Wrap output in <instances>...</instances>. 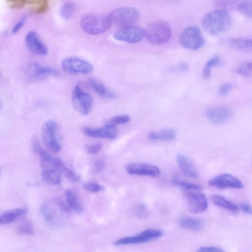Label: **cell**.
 <instances>
[{"label": "cell", "instance_id": "42", "mask_svg": "<svg viewBox=\"0 0 252 252\" xmlns=\"http://www.w3.org/2000/svg\"><path fill=\"white\" fill-rule=\"evenodd\" d=\"M136 213L141 218L147 217L148 211L146 206L144 204H139L136 208Z\"/></svg>", "mask_w": 252, "mask_h": 252}, {"label": "cell", "instance_id": "46", "mask_svg": "<svg viewBox=\"0 0 252 252\" xmlns=\"http://www.w3.org/2000/svg\"><path fill=\"white\" fill-rule=\"evenodd\" d=\"M180 68L183 70H187L189 68V66L187 63H182L180 65Z\"/></svg>", "mask_w": 252, "mask_h": 252}, {"label": "cell", "instance_id": "24", "mask_svg": "<svg viewBox=\"0 0 252 252\" xmlns=\"http://www.w3.org/2000/svg\"><path fill=\"white\" fill-rule=\"evenodd\" d=\"M65 195L68 207L77 213H81L83 210V206L75 193L68 189L65 191Z\"/></svg>", "mask_w": 252, "mask_h": 252}, {"label": "cell", "instance_id": "27", "mask_svg": "<svg viewBox=\"0 0 252 252\" xmlns=\"http://www.w3.org/2000/svg\"><path fill=\"white\" fill-rule=\"evenodd\" d=\"M179 224L183 228L195 231L201 229L203 226L200 220L188 217L182 218L179 220Z\"/></svg>", "mask_w": 252, "mask_h": 252}, {"label": "cell", "instance_id": "22", "mask_svg": "<svg viewBox=\"0 0 252 252\" xmlns=\"http://www.w3.org/2000/svg\"><path fill=\"white\" fill-rule=\"evenodd\" d=\"M89 83L94 91L100 97L110 99L116 97V94L111 90L108 89L104 84L94 78L89 79Z\"/></svg>", "mask_w": 252, "mask_h": 252}, {"label": "cell", "instance_id": "7", "mask_svg": "<svg viewBox=\"0 0 252 252\" xmlns=\"http://www.w3.org/2000/svg\"><path fill=\"white\" fill-rule=\"evenodd\" d=\"M112 23L125 27L132 25L140 16L139 11L132 7H120L113 10L109 14Z\"/></svg>", "mask_w": 252, "mask_h": 252}, {"label": "cell", "instance_id": "40", "mask_svg": "<svg viewBox=\"0 0 252 252\" xmlns=\"http://www.w3.org/2000/svg\"><path fill=\"white\" fill-rule=\"evenodd\" d=\"M232 89V85L229 83H225L221 85L218 89V94L221 96L227 95Z\"/></svg>", "mask_w": 252, "mask_h": 252}, {"label": "cell", "instance_id": "29", "mask_svg": "<svg viewBox=\"0 0 252 252\" xmlns=\"http://www.w3.org/2000/svg\"><path fill=\"white\" fill-rule=\"evenodd\" d=\"M222 63V61L219 56H214L211 58L204 65L203 71L202 76L203 78L208 79L211 76V71L212 67L214 66L221 65Z\"/></svg>", "mask_w": 252, "mask_h": 252}, {"label": "cell", "instance_id": "19", "mask_svg": "<svg viewBox=\"0 0 252 252\" xmlns=\"http://www.w3.org/2000/svg\"><path fill=\"white\" fill-rule=\"evenodd\" d=\"M232 111L226 106H217L207 110L206 116L208 119L215 124H221L229 119Z\"/></svg>", "mask_w": 252, "mask_h": 252}, {"label": "cell", "instance_id": "11", "mask_svg": "<svg viewBox=\"0 0 252 252\" xmlns=\"http://www.w3.org/2000/svg\"><path fill=\"white\" fill-rule=\"evenodd\" d=\"M145 35L144 29L140 26L131 25L116 31L113 37L119 41L133 43L140 41Z\"/></svg>", "mask_w": 252, "mask_h": 252}, {"label": "cell", "instance_id": "10", "mask_svg": "<svg viewBox=\"0 0 252 252\" xmlns=\"http://www.w3.org/2000/svg\"><path fill=\"white\" fill-rule=\"evenodd\" d=\"M61 66L64 71L73 74H87L93 70V66L90 63L76 57H69L63 59Z\"/></svg>", "mask_w": 252, "mask_h": 252}, {"label": "cell", "instance_id": "37", "mask_svg": "<svg viewBox=\"0 0 252 252\" xmlns=\"http://www.w3.org/2000/svg\"><path fill=\"white\" fill-rule=\"evenodd\" d=\"M130 120L129 116L126 115L116 116L111 118L108 121V124L116 126V125L125 124Z\"/></svg>", "mask_w": 252, "mask_h": 252}, {"label": "cell", "instance_id": "13", "mask_svg": "<svg viewBox=\"0 0 252 252\" xmlns=\"http://www.w3.org/2000/svg\"><path fill=\"white\" fill-rule=\"evenodd\" d=\"M208 184L219 189H241L244 187V184L240 179L228 173L214 177L209 181Z\"/></svg>", "mask_w": 252, "mask_h": 252}, {"label": "cell", "instance_id": "8", "mask_svg": "<svg viewBox=\"0 0 252 252\" xmlns=\"http://www.w3.org/2000/svg\"><path fill=\"white\" fill-rule=\"evenodd\" d=\"M179 42L184 48L195 50L202 47L205 40L199 28L191 26L182 31L179 37Z\"/></svg>", "mask_w": 252, "mask_h": 252}, {"label": "cell", "instance_id": "1", "mask_svg": "<svg viewBox=\"0 0 252 252\" xmlns=\"http://www.w3.org/2000/svg\"><path fill=\"white\" fill-rule=\"evenodd\" d=\"M35 148L40 155L41 176L43 181L51 185L60 184L62 181L63 162L38 145H35Z\"/></svg>", "mask_w": 252, "mask_h": 252}, {"label": "cell", "instance_id": "15", "mask_svg": "<svg viewBox=\"0 0 252 252\" xmlns=\"http://www.w3.org/2000/svg\"><path fill=\"white\" fill-rule=\"evenodd\" d=\"M127 172L131 175L147 176L157 178L160 174L159 169L154 165L143 163H133L126 166Z\"/></svg>", "mask_w": 252, "mask_h": 252}, {"label": "cell", "instance_id": "12", "mask_svg": "<svg viewBox=\"0 0 252 252\" xmlns=\"http://www.w3.org/2000/svg\"><path fill=\"white\" fill-rule=\"evenodd\" d=\"M162 235V232L159 230L148 229L137 235L120 239L115 242L114 245L122 246L143 243L158 238Z\"/></svg>", "mask_w": 252, "mask_h": 252}, {"label": "cell", "instance_id": "16", "mask_svg": "<svg viewBox=\"0 0 252 252\" xmlns=\"http://www.w3.org/2000/svg\"><path fill=\"white\" fill-rule=\"evenodd\" d=\"M84 133L88 137L94 138H106L109 139L115 138L118 134L116 126L108 124L99 128H84Z\"/></svg>", "mask_w": 252, "mask_h": 252}, {"label": "cell", "instance_id": "38", "mask_svg": "<svg viewBox=\"0 0 252 252\" xmlns=\"http://www.w3.org/2000/svg\"><path fill=\"white\" fill-rule=\"evenodd\" d=\"M7 3L8 6L12 9H18L24 7L28 4L26 0H8Z\"/></svg>", "mask_w": 252, "mask_h": 252}, {"label": "cell", "instance_id": "28", "mask_svg": "<svg viewBox=\"0 0 252 252\" xmlns=\"http://www.w3.org/2000/svg\"><path fill=\"white\" fill-rule=\"evenodd\" d=\"M31 12L35 14H43L46 12L49 6V1L47 0H28Z\"/></svg>", "mask_w": 252, "mask_h": 252}, {"label": "cell", "instance_id": "34", "mask_svg": "<svg viewBox=\"0 0 252 252\" xmlns=\"http://www.w3.org/2000/svg\"><path fill=\"white\" fill-rule=\"evenodd\" d=\"M237 72L245 77H251L252 76V63L246 62L243 63L238 68Z\"/></svg>", "mask_w": 252, "mask_h": 252}, {"label": "cell", "instance_id": "44", "mask_svg": "<svg viewBox=\"0 0 252 252\" xmlns=\"http://www.w3.org/2000/svg\"><path fill=\"white\" fill-rule=\"evenodd\" d=\"M26 21V18H23L19 20L13 27L12 30V33L14 34L17 33L21 28L23 26Z\"/></svg>", "mask_w": 252, "mask_h": 252}, {"label": "cell", "instance_id": "23", "mask_svg": "<svg viewBox=\"0 0 252 252\" xmlns=\"http://www.w3.org/2000/svg\"><path fill=\"white\" fill-rule=\"evenodd\" d=\"M27 210L24 208H16L8 210L0 215V225L11 223L25 215Z\"/></svg>", "mask_w": 252, "mask_h": 252}, {"label": "cell", "instance_id": "25", "mask_svg": "<svg viewBox=\"0 0 252 252\" xmlns=\"http://www.w3.org/2000/svg\"><path fill=\"white\" fill-rule=\"evenodd\" d=\"M211 200L217 206L225 209L231 213H237L239 211L237 206L221 195H213L211 196Z\"/></svg>", "mask_w": 252, "mask_h": 252}, {"label": "cell", "instance_id": "43", "mask_svg": "<svg viewBox=\"0 0 252 252\" xmlns=\"http://www.w3.org/2000/svg\"><path fill=\"white\" fill-rule=\"evenodd\" d=\"M197 252H224L221 248L216 247H202L200 248Z\"/></svg>", "mask_w": 252, "mask_h": 252}, {"label": "cell", "instance_id": "17", "mask_svg": "<svg viewBox=\"0 0 252 252\" xmlns=\"http://www.w3.org/2000/svg\"><path fill=\"white\" fill-rule=\"evenodd\" d=\"M28 73L30 78L34 80L42 79L49 76L58 77L60 75L59 71L56 69L43 66L36 63L29 65Z\"/></svg>", "mask_w": 252, "mask_h": 252}, {"label": "cell", "instance_id": "41", "mask_svg": "<svg viewBox=\"0 0 252 252\" xmlns=\"http://www.w3.org/2000/svg\"><path fill=\"white\" fill-rule=\"evenodd\" d=\"M105 161L101 159L95 160L93 166V170L95 173L101 171L105 167Z\"/></svg>", "mask_w": 252, "mask_h": 252}, {"label": "cell", "instance_id": "36", "mask_svg": "<svg viewBox=\"0 0 252 252\" xmlns=\"http://www.w3.org/2000/svg\"><path fill=\"white\" fill-rule=\"evenodd\" d=\"M83 187L85 190L92 193L98 192L105 189L103 186L95 182L86 183Z\"/></svg>", "mask_w": 252, "mask_h": 252}, {"label": "cell", "instance_id": "48", "mask_svg": "<svg viewBox=\"0 0 252 252\" xmlns=\"http://www.w3.org/2000/svg\"><path fill=\"white\" fill-rule=\"evenodd\" d=\"M0 76H1V74H0Z\"/></svg>", "mask_w": 252, "mask_h": 252}, {"label": "cell", "instance_id": "31", "mask_svg": "<svg viewBox=\"0 0 252 252\" xmlns=\"http://www.w3.org/2000/svg\"><path fill=\"white\" fill-rule=\"evenodd\" d=\"M76 5L72 2L64 3L61 7L60 13L61 16L65 19H70L76 10Z\"/></svg>", "mask_w": 252, "mask_h": 252}, {"label": "cell", "instance_id": "21", "mask_svg": "<svg viewBox=\"0 0 252 252\" xmlns=\"http://www.w3.org/2000/svg\"><path fill=\"white\" fill-rule=\"evenodd\" d=\"M178 165L183 173L189 177L196 178L198 174L192 161L187 157L182 154L177 156Z\"/></svg>", "mask_w": 252, "mask_h": 252}, {"label": "cell", "instance_id": "47", "mask_svg": "<svg viewBox=\"0 0 252 252\" xmlns=\"http://www.w3.org/2000/svg\"><path fill=\"white\" fill-rule=\"evenodd\" d=\"M2 108V103L0 99V111L1 110Z\"/></svg>", "mask_w": 252, "mask_h": 252}, {"label": "cell", "instance_id": "35", "mask_svg": "<svg viewBox=\"0 0 252 252\" xmlns=\"http://www.w3.org/2000/svg\"><path fill=\"white\" fill-rule=\"evenodd\" d=\"M62 172L67 179L72 182L75 183L80 180V176L66 167L64 164L62 168Z\"/></svg>", "mask_w": 252, "mask_h": 252}, {"label": "cell", "instance_id": "14", "mask_svg": "<svg viewBox=\"0 0 252 252\" xmlns=\"http://www.w3.org/2000/svg\"><path fill=\"white\" fill-rule=\"evenodd\" d=\"M186 198L189 211L194 214L202 213L208 208L206 196L195 190L187 192Z\"/></svg>", "mask_w": 252, "mask_h": 252}, {"label": "cell", "instance_id": "30", "mask_svg": "<svg viewBox=\"0 0 252 252\" xmlns=\"http://www.w3.org/2000/svg\"><path fill=\"white\" fill-rule=\"evenodd\" d=\"M172 183L174 186L187 190H198L202 189L201 186L198 184L190 183L177 177L174 178Z\"/></svg>", "mask_w": 252, "mask_h": 252}, {"label": "cell", "instance_id": "2", "mask_svg": "<svg viewBox=\"0 0 252 252\" xmlns=\"http://www.w3.org/2000/svg\"><path fill=\"white\" fill-rule=\"evenodd\" d=\"M201 24L206 32L211 35H217L224 33L230 29L231 20L224 10L216 9L205 14Z\"/></svg>", "mask_w": 252, "mask_h": 252}, {"label": "cell", "instance_id": "20", "mask_svg": "<svg viewBox=\"0 0 252 252\" xmlns=\"http://www.w3.org/2000/svg\"><path fill=\"white\" fill-rule=\"evenodd\" d=\"M221 43L233 49L242 51H251V39L243 37H229L224 38Z\"/></svg>", "mask_w": 252, "mask_h": 252}, {"label": "cell", "instance_id": "18", "mask_svg": "<svg viewBox=\"0 0 252 252\" xmlns=\"http://www.w3.org/2000/svg\"><path fill=\"white\" fill-rule=\"evenodd\" d=\"M25 42L28 48L32 53L40 56L47 55V47L36 32H29L26 36Z\"/></svg>", "mask_w": 252, "mask_h": 252}, {"label": "cell", "instance_id": "32", "mask_svg": "<svg viewBox=\"0 0 252 252\" xmlns=\"http://www.w3.org/2000/svg\"><path fill=\"white\" fill-rule=\"evenodd\" d=\"M238 10L243 15L251 17L252 13V0H244L240 2L237 6Z\"/></svg>", "mask_w": 252, "mask_h": 252}, {"label": "cell", "instance_id": "39", "mask_svg": "<svg viewBox=\"0 0 252 252\" xmlns=\"http://www.w3.org/2000/svg\"><path fill=\"white\" fill-rule=\"evenodd\" d=\"M102 147V145L100 143L89 145L86 147V151L89 154L94 155L99 153Z\"/></svg>", "mask_w": 252, "mask_h": 252}, {"label": "cell", "instance_id": "26", "mask_svg": "<svg viewBox=\"0 0 252 252\" xmlns=\"http://www.w3.org/2000/svg\"><path fill=\"white\" fill-rule=\"evenodd\" d=\"M176 135V132L172 129H164L151 132L149 138L153 140L171 141Z\"/></svg>", "mask_w": 252, "mask_h": 252}, {"label": "cell", "instance_id": "9", "mask_svg": "<svg viewBox=\"0 0 252 252\" xmlns=\"http://www.w3.org/2000/svg\"><path fill=\"white\" fill-rule=\"evenodd\" d=\"M71 100L73 107L79 113L87 115L90 113L93 105L92 97L80 86L74 88Z\"/></svg>", "mask_w": 252, "mask_h": 252}, {"label": "cell", "instance_id": "4", "mask_svg": "<svg viewBox=\"0 0 252 252\" xmlns=\"http://www.w3.org/2000/svg\"><path fill=\"white\" fill-rule=\"evenodd\" d=\"M145 30V36L147 40L153 45H161L167 43L172 36L170 26L162 20L152 22Z\"/></svg>", "mask_w": 252, "mask_h": 252}, {"label": "cell", "instance_id": "3", "mask_svg": "<svg viewBox=\"0 0 252 252\" xmlns=\"http://www.w3.org/2000/svg\"><path fill=\"white\" fill-rule=\"evenodd\" d=\"M80 24L86 33L98 35L109 30L112 23L109 15L90 14L82 17Z\"/></svg>", "mask_w": 252, "mask_h": 252}, {"label": "cell", "instance_id": "5", "mask_svg": "<svg viewBox=\"0 0 252 252\" xmlns=\"http://www.w3.org/2000/svg\"><path fill=\"white\" fill-rule=\"evenodd\" d=\"M70 208L61 200H56L53 204L45 203L40 207L41 214L45 220L52 226L60 223L61 216L70 213Z\"/></svg>", "mask_w": 252, "mask_h": 252}, {"label": "cell", "instance_id": "45", "mask_svg": "<svg viewBox=\"0 0 252 252\" xmlns=\"http://www.w3.org/2000/svg\"><path fill=\"white\" fill-rule=\"evenodd\" d=\"M241 209L245 213L248 214H252V207L247 202H243L240 205Z\"/></svg>", "mask_w": 252, "mask_h": 252}, {"label": "cell", "instance_id": "33", "mask_svg": "<svg viewBox=\"0 0 252 252\" xmlns=\"http://www.w3.org/2000/svg\"><path fill=\"white\" fill-rule=\"evenodd\" d=\"M18 232L23 235H32L34 230L32 223L28 220L23 222L18 228Z\"/></svg>", "mask_w": 252, "mask_h": 252}, {"label": "cell", "instance_id": "6", "mask_svg": "<svg viewBox=\"0 0 252 252\" xmlns=\"http://www.w3.org/2000/svg\"><path fill=\"white\" fill-rule=\"evenodd\" d=\"M41 135L44 146L51 151L56 153L62 148V142L57 124L53 120L48 121L42 126Z\"/></svg>", "mask_w": 252, "mask_h": 252}]
</instances>
